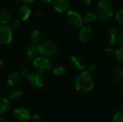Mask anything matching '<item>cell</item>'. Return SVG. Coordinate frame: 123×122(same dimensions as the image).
<instances>
[{"label": "cell", "mask_w": 123, "mask_h": 122, "mask_svg": "<svg viewBox=\"0 0 123 122\" xmlns=\"http://www.w3.org/2000/svg\"><path fill=\"white\" fill-rule=\"evenodd\" d=\"M29 72L27 71V70H26V69H25V70H23L22 71V73H21V76H25V77H27L28 75H29Z\"/></svg>", "instance_id": "4dcf8cb0"}, {"label": "cell", "mask_w": 123, "mask_h": 122, "mask_svg": "<svg viewBox=\"0 0 123 122\" xmlns=\"http://www.w3.org/2000/svg\"><path fill=\"white\" fill-rule=\"evenodd\" d=\"M53 6L57 12L63 13L68 9L70 4L68 0H53Z\"/></svg>", "instance_id": "8fae6325"}, {"label": "cell", "mask_w": 123, "mask_h": 122, "mask_svg": "<svg viewBox=\"0 0 123 122\" xmlns=\"http://www.w3.org/2000/svg\"><path fill=\"white\" fill-rule=\"evenodd\" d=\"M52 71H53V73L55 76H62L66 73V69L62 65H55V67L53 68Z\"/></svg>", "instance_id": "44dd1931"}, {"label": "cell", "mask_w": 123, "mask_h": 122, "mask_svg": "<svg viewBox=\"0 0 123 122\" xmlns=\"http://www.w3.org/2000/svg\"><path fill=\"white\" fill-rule=\"evenodd\" d=\"M4 63H3V61L0 59V70H1V69L4 68Z\"/></svg>", "instance_id": "e575fe53"}, {"label": "cell", "mask_w": 123, "mask_h": 122, "mask_svg": "<svg viewBox=\"0 0 123 122\" xmlns=\"http://www.w3.org/2000/svg\"><path fill=\"white\" fill-rule=\"evenodd\" d=\"M115 54L117 60L123 64V44H120L115 50Z\"/></svg>", "instance_id": "603a6c76"}, {"label": "cell", "mask_w": 123, "mask_h": 122, "mask_svg": "<svg viewBox=\"0 0 123 122\" xmlns=\"http://www.w3.org/2000/svg\"><path fill=\"white\" fill-rule=\"evenodd\" d=\"M13 116L17 122H26L30 119L31 115L27 109L19 107L14 109L13 112Z\"/></svg>", "instance_id": "ba28073f"}, {"label": "cell", "mask_w": 123, "mask_h": 122, "mask_svg": "<svg viewBox=\"0 0 123 122\" xmlns=\"http://www.w3.org/2000/svg\"><path fill=\"white\" fill-rule=\"evenodd\" d=\"M13 38L12 29L6 24L0 25V45L9 44Z\"/></svg>", "instance_id": "8992f818"}, {"label": "cell", "mask_w": 123, "mask_h": 122, "mask_svg": "<svg viewBox=\"0 0 123 122\" xmlns=\"http://www.w3.org/2000/svg\"></svg>", "instance_id": "ab89813d"}, {"label": "cell", "mask_w": 123, "mask_h": 122, "mask_svg": "<svg viewBox=\"0 0 123 122\" xmlns=\"http://www.w3.org/2000/svg\"><path fill=\"white\" fill-rule=\"evenodd\" d=\"M27 78L30 86L35 88H40L43 86V78L38 72L30 73Z\"/></svg>", "instance_id": "52a82bcc"}, {"label": "cell", "mask_w": 123, "mask_h": 122, "mask_svg": "<svg viewBox=\"0 0 123 122\" xmlns=\"http://www.w3.org/2000/svg\"><path fill=\"white\" fill-rule=\"evenodd\" d=\"M71 63L74 68L78 70H82L85 68V63L84 59L79 55H74L71 58Z\"/></svg>", "instance_id": "5bb4252c"}, {"label": "cell", "mask_w": 123, "mask_h": 122, "mask_svg": "<svg viewBox=\"0 0 123 122\" xmlns=\"http://www.w3.org/2000/svg\"><path fill=\"white\" fill-rule=\"evenodd\" d=\"M22 92L19 89H14L10 91L8 94V99L12 101H18L20 100L22 97Z\"/></svg>", "instance_id": "d6986e66"}, {"label": "cell", "mask_w": 123, "mask_h": 122, "mask_svg": "<svg viewBox=\"0 0 123 122\" xmlns=\"http://www.w3.org/2000/svg\"><path fill=\"white\" fill-rule=\"evenodd\" d=\"M43 2H44V3H50V2H51L53 0H41Z\"/></svg>", "instance_id": "8d00e7d4"}, {"label": "cell", "mask_w": 123, "mask_h": 122, "mask_svg": "<svg viewBox=\"0 0 123 122\" xmlns=\"http://www.w3.org/2000/svg\"><path fill=\"white\" fill-rule=\"evenodd\" d=\"M98 1H99L100 2V1H103V0H98Z\"/></svg>", "instance_id": "f35d334b"}, {"label": "cell", "mask_w": 123, "mask_h": 122, "mask_svg": "<svg viewBox=\"0 0 123 122\" xmlns=\"http://www.w3.org/2000/svg\"><path fill=\"white\" fill-rule=\"evenodd\" d=\"M119 34H120V45L123 44V29H119Z\"/></svg>", "instance_id": "f1b7e54d"}, {"label": "cell", "mask_w": 123, "mask_h": 122, "mask_svg": "<svg viewBox=\"0 0 123 122\" xmlns=\"http://www.w3.org/2000/svg\"><path fill=\"white\" fill-rule=\"evenodd\" d=\"M66 19L68 24L74 28L81 27L83 25L84 22V20L81 14L73 10H70L67 12L66 15Z\"/></svg>", "instance_id": "5b68a950"}, {"label": "cell", "mask_w": 123, "mask_h": 122, "mask_svg": "<svg viewBox=\"0 0 123 122\" xmlns=\"http://www.w3.org/2000/svg\"><path fill=\"white\" fill-rule=\"evenodd\" d=\"M38 52L43 57H50L56 53L58 49V44L53 40H45L37 45Z\"/></svg>", "instance_id": "3957f363"}, {"label": "cell", "mask_w": 123, "mask_h": 122, "mask_svg": "<svg viewBox=\"0 0 123 122\" xmlns=\"http://www.w3.org/2000/svg\"><path fill=\"white\" fill-rule=\"evenodd\" d=\"M0 122H8V121L4 118H0Z\"/></svg>", "instance_id": "d590c367"}, {"label": "cell", "mask_w": 123, "mask_h": 122, "mask_svg": "<svg viewBox=\"0 0 123 122\" xmlns=\"http://www.w3.org/2000/svg\"><path fill=\"white\" fill-rule=\"evenodd\" d=\"M114 122H123V111L119 110L115 112L113 116Z\"/></svg>", "instance_id": "cb8c5ba5"}, {"label": "cell", "mask_w": 123, "mask_h": 122, "mask_svg": "<svg viewBox=\"0 0 123 122\" xmlns=\"http://www.w3.org/2000/svg\"><path fill=\"white\" fill-rule=\"evenodd\" d=\"M120 89H121V91L123 93V85L121 86V87H120Z\"/></svg>", "instance_id": "74e56055"}, {"label": "cell", "mask_w": 123, "mask_h": 122, "mask_svg": "<svg viewBox=\"0 0 123 122\" xmlns=\"http://www.w3.org/2000/svg\"><path fill=\"white\" fill-rule=\"evenodd\" d=\"M35 16L36 17H37V18H40V17H42L43 16V14L42 12H36L35 13Z\"/></svg>", "instance_id": "d6a6232c"}, {"label": "cell", "mask_w": 123, "mask_h": 122, "mask_svg": "<svg viewBox=\"0 0 123 122\" xmlns=\"http://www.w3.org/2000/svg\"><path fill=\"white\" fill-rule=\"evenodd\" d=\"M30 119H31L32 121H33L34 122H38L40 121L41 118H40V116L39 114H35L31 115Z\"/></svg>", "instance_id": "4316f807"}, {"label": "cell", "mask_w": 123, "mask_h": 122, "mask_svg": "<svg viewBox=\"0 0 123 122\" xmlns=\"http://www.w3.org/2000/svg\"><path fill=\"white\" fill-rule=\"evenodd\" d=\"M33 62V66L38 73H48L52 69L50 60L45 57H37Z\"/></svg>", "instance_id": "277c9868"}, {"label": "cell", "mask_w": 123, "mask_h": 122, "mask_svg": "<svg viewBox=\"0 0 123 122\" xmlns=\"http://www.w3.org/2000/svg\"><path fill=\"white\" fill-rule=\"evenodd\" d=\"M35 0H22V1L25 4H30V3H32Z\"/></svg>", "instance_id": "836d02e7"}, {"label": "cell", "mask_w": 123, "mask_h": 122, "mask_svg": "<svg viewBox=\"0 0 123 122\" xmlns=\"http://www.w3.org/2000/svg\"><path fill=\"white\" fill-rule=\"evenodd\" d=\"M113 82L115 84H120L123 80V70L121 68H116L112 76Z\"/></svg>", "instance_id": "2e32d148"}, {"label": "cell", "mask_w": 123, "mask_h": 122, "mask_svg": "<svg viewBox=\"0 0 123 122\" xmlns=\"http://www.w3.org/2000/svg\"><path fill=\"white\" fill-rule=\"evenodd\" d=\"M107 38L112 45H117L120 44V34L119 30L116 29H110L107 33Z\"/></svg>", "instance_id": "9a60e30c"}, {"label": "cell", "mask_w": 123, "mask_h": 122, "mask_svg": "<svg viewBox=\"0 0 123 122\" xmlns=\"http://www.w3.org/2000/svg\"><path fill=\"white\" fill-rule=\"evenodd\" d=\"M21 78L22 76L19 73L16 71L12 72L7 76V83L12 87L17 86L19 84L21 81Z\"/></svg>", "instance_id": "7c38bea8"}, {"label": "cell", "mask_w": 123, "mask_h": 122, "mask_svg": "<svg viewBox=\"0 0 123 122\" xmlns=\"http://www.w3.org/2000/svg\"><path fill=\"white\" fill-rule=\"evenodd\" d=\"M74 84L77 91L83 93H87L93 89L94 82L90 73L83 71L76 76Z\"/></svg>", "instance_id": "6da1fadb"}, {"label": "cell", "mask_w": 123, "mask_h": 122, "mask_svg": "<svg viewBox=\"0 0 123 122\" xmlns=\"http://www.w3.org/2000/svg\"><path fill=\"white\" fill-rule=\"evenodd\" d=\"M115 19L117 23L120 25H123V9L119 10L115 14Z\"/></svg>", "instance_id": "484cf974"}, {"label": "cell", "mask_w": 123, "mask_h": 122, "mask_svg": "<svg viewBox=\"0 0 123 122\" xmlns=\"http://www.w3.org/2000/svg\"><path fill=\"white\" fill-rule=\"evenodd\" d=\"M20 24H21V22H20V20L18 19H13L10 22H9V27L10 29L12 30H16L19 27H20Z\"/></svg>", "instance_id": "d4e9b609"}, {"label": "cell", "mask_w": 123, "mask_h": 122, "mask_svg": "<svg viewBox=\"0 0 123 122\" xmlns=\"http://www.w3.org/2000/svg\"><path fill=\"white\" fill-rule=\"evenodd\" d=\"M39 52L36 45H29L25 52V58L28 61H33L37 57H39Z\"/></svg>", "instance_id": "9c48e42d"}, {"label": "cell", "mask_w": 123, "mask_h": 122, "mask_svg": "<svg viewBox=\"0 0 123 122\" xmlns=\"http://www.w3.org/2000/svg\"><path fill=\"white\" fill-rule=\"evenodd\" d=\"M29 39H30V42L31 45L37 46L40 42V39H41V33H40V32L39 30H37V29L33 30L30 33Z\"/></svg>", "instance_id": "e0dca14e"}, {"label": "cell", "mask_w": 123, "mask_h": 122, "mask_svg": "<svg viewBox=\"0 0 123 122\" xmlns=\"http://www.w3.org/2000/svg\"><path fill=\"white\" fill-rule=\"evenodd\" d=\"M83 4H85V5H89L90 3H91V1H92V0H79Z\"/></svg>", "instance_id": "1f68e13d"}, {"label": "cell", "mask_w": 123, "mask_h": 122, "mask_svg": "<svg viewBox=\"0 0 123 122\" xmlns=\"http://www.w3.org/2000/svg\"><path fill=\"white\" fill-rule=\"evenodd\" d=\"M96 68H97V65H96L95 64H92V65H89V68H88V72L91 73L95 71Z\"/></svg>", "instance_id": "83f0119b"}, {"label": "cell", "mask_w": 123, "mask_h": 122, "mask_svg": "<svg viewBox=\"0 0 123 122\" xmlns=\"http://www.w3.org/2000/svg\"><path fill=\"white\" fill-rule=\"evenodd\" d=\"M79 39L83 42H89L92 37V27L89 26L82 27L79 30Z\"/></svg>", "instance_id": "30bf717a"}, {"label": "cell", "mask_w": 123, "mask_h": 122, "mask_svg": "<svg viewBox=\"0 0 123 122\" xmlns=\"http://www.w3.org/2000/svg\"><path fill=\"white\" fill-rule=\"evenodd\" d=\"M96 12L98 18L107 21L112 17L115 12V6L110 0H103L97 4Z\"/></svg>", "instance_id": "7a4b0ae2"}, {"label": "cell", "mask_w": 123, "mask_h": 122, "mask_svg": "<svg viewBox=\"0 0 123 122\" xmlns=\"http://www.w3.org/2000/svg\"><path fill=\"white\" fill-rule=\"evenodd\" d=\"M97 15L93 12H89V13H87L84 18V22H85L86 23H89V24H91V23H94L97 21Z\"/></svg>", "instance_id": "7402d4cb"}, {"label": "cell", "mask_w": 123, "mask_h": 122, "mask_svg": "<svg viewBox=\"0 0 123 122\" xmlns=\"http://www.w3.org/2000/svg\"><path fill=\"white\" fill-rule=\"evenodd\" d=\"M31 14V10L30 7L27 5L21 6L17 10V17L18 19L20 21H26Z\"/></svg>", "instance_id": "4fadbf2b"}, {"label": "cell", "mask_w": 123, "mask_h": 122, "mask_svg": "<svg viewBox=\"0 0 123 122\" xmlns=\"http://www.w3.org/2000/svg\"><path fill=\"white\" fill-rule=\"evenodd\" d=\"M10 104L7 99L0 98V114H2L8 111L9 109Z\"/></svg>", "instance_id": "ffe728a7"}, {"label": "cell", "mask_w": 123, "mask_h": 122, "mask_svg": "<svg viewBox=\"0 0 123 122\" xmlns=\"http://www.w3.org/2000/svg\"><path fill=\"white\" fill-rule=\"evenodd\" d=\"M11 13L8 9H2L0 10V22L3 24H6L11 21Z\"/></svg>", "instance_id": "ac0fdd59"}, {"label": "cell", "mask_w": 123, "mask_h": 122, "mask_svg": "<svg viewBox=\"0 0 123 122\" xmlns=\"http://www.w3.org/2000/svg\"><path fill=\"white\" fill-rule=\"evenodd\" d=\"M115 50H113V49L111 48V47H107V48L105 50V52L107 53V54H112V53H115Z\"/></svg>", "instance_id": "f546056e"}]
</instances>
